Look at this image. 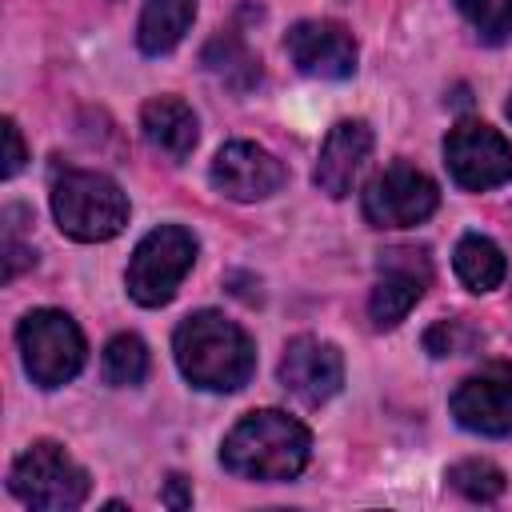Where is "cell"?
I'll return each instance as SVG.
<instances>
[{
    "label": "cell",
    "mask_w": 512,
    "mask_h": 512,
    "mask_svg": "<svg viewBox=\"0 0 512 512\" xmlns=\"http://www.w3.org/2000/svg\"><path fill=\"white\" fill-rule=\"evenodd\" d=\"M452 416L476 436H512V364L488 360L452 392Z\"/></svg>",
    "instance_id": "obj_9"
},
{
    "label": "cell",
    "mask_w": 512,
    "mask_h": 512,
    "mask_svg": "<svg viewBox=\"0 0 512 512\" xmlns=\"http://www.w3.org/2000/svg\"><path fill=\"white\" fill-rule=\"evenodd\" d=\"M440 204V188L428 172L396 160L388 168H380L364 196H360V208H364V220L372 228H412V224H424Z\"/></svg>",
    "instance_id": "obj_7"
},
{
    "label": "cell",
    "mask_w": 512,
    "mask_h": 512,
    "mask_svg": "<svg viewBox=\"0 0 512 512\" xmlns=\"http://www.w3.org/2000/svg\"><path fill=\"white\" fill-rule=\"evenodd\" d=\"M192 20H196V0H144L136 24V48L144 56H164L184 40Z\"/></svg>",
    "instance_id": "obj_16"
},
{
    "label": "cell",
    "mask_w": 512,
    "mask_h": 512,
    "mask_svg": "<svg viewBox=\"0 0 512 512\" xmlns=\"http://www.w3.org/2000/svg\"><path fill=\"white\" fill-rule=\"evenodd\" d=\"M204 68L216 72L224 84H232V88H240V92L260 80V60H256L232 32L216 36V40L204 48Z\"/></svg>",
    "instance_id": "obj_18"
},
{
    "label": "cell",
    "mask_w": 512,
    "mask_h": 512,
    "mask_svg": "<svg viewBox=\"0 0 512 512\" xmlns=\"http://www.w3.org/2000/svg\"><path fill=\"white\" fill-rule=\"evenodd\" d=\"M432 284V264L424 248H388L380 252V268H376V284L368 296V316L376 328H396L416 300L424 296V288Z\"/></svg>",
    "instance_id": "obj_10"
},
{
    "label": "cell",
    "mask_w": 512,
    "mask_h": 512,
    "mask_svg": "<svg viewBox=\"0 0 512 512\" xmlns=\"http://www.w3.org/2000/svg\"><path fill=\"white\" fill-rule=\"evenodd\" d=\"M16 344H20V356H24V372L40 388H60V384L76 380L84 360H88L84 332L60 308L28 312L16 328Z\"/></svg>",
    "instance_id": "obj_5"
},
{
    "label": "cell",
    "mask_w": 512,
    "mask_h": 512,
    "mask_svg": "<svg viewBox=\"0 0 512 512\" xmlns=\"http://www.w3.org/2000/svg\"><path fill=\"white\" fill-rule=\"evenodd\" d=\"M100 372L112 388H136L148 376V344L136 332H120L104 344Z\"/></svg>",
    "instance_id": "obj_19"
},
{
    "label": "cell",
    "mask_w": 512,
    "mask_h": 512,
    "mask_svg": "<svg viewBox=\"0 0 512 512\" xmlns=\"http://www.w3.org/2000/svg\"><path fill=\"white\" fill-rule=\"evenodd\" d=\"M296 72L316 80H348L356 72V40L336 20H300L284 36Z\"/></svg>",
    "instance_id": "obj_12"
},
{
    "label": "cell",
    "mask_w": 512,
    "mask_h": 512,
    "mask_svg": "<svg viewBox=\"0 0 512 512\" xmlns=\"http://www.w3.org/2000/svg\"><path fill=\"white\" fill-rule=\"evenodd\" d=\"M208 176H212V188L216 192H224L228 200H244V204L248 200H268L288 180L284 164L268 148H260L252 140H228L216 152Z\"/></svg>",
    "instance_id": "obj_13"
},
{
    "label": "cell",
    "mask_w": 512,
    "mask_h": 512,
    "mask_svg": "<svg viewBox=\"0 0 512 512\" xmlns=\"http://www.w3.org/2000/svg\"><path fill=\"white\" fill-rule=\"evenodd\" d=\"M24 160H28V152H24V140H20V128H16V120L8 116L4 120V180H12L20 168H24Z\"/></svg>",
    "instance_id": "obj_24"
},
{
    "label": "cell",
    "mask_w": 512,
    "mask_h": 512,
    "mask_svg": "<svg viewBox=\"0 0 512 512\" xmlns=\"http://www.w3.org/2000/svg\"><path fill=\"white\" fill-rule=\"evenodd\" d=\"M476 340H480V332L468 328L464 320H436V324L424 332V348H428L432 356H456V352H468Z\"/></svg>",
    "instance_id": "obj_22"
},
{
    "label": "cell",
    "mask_w": 512,
    "mask_h": 512,
    "mask_svg": "<svg viewBox=\"0 0 512 512\" xmlns=\"http://www.w3.org/2000/svg\"><path fill=\"white\" fill-rule=\"evenodd\" d=\"M168 508H188L192 504V492H188V480L184 476H168V484H164V496H160Z\"/></svg>",
    "instance_id": "obj_25"
},
{
    "label": "cell",
    "mask_w": 512,
    "mask_h": 512,
    "mask_svg": "<svg viewBox=\"0 0 512 512\" xmlns=\"http://www.w3.org/2000/svg\"><path fill=\"white\" fill-rule=\"evenodd\" d=\"M140 132L144 140L168 156V160H188L196 140H200V128H196V112L180 100V96H152L144 108H140Z\"/></svg>",
    "instance_id": "obj_15"
},
{
    "label": "cell",
    "mask_w": 512,
    "mask_h": 512,
    "mask_svg": "<svg viewBox=\"0 0 512 512\" xmlns=\"http://www.w3.org/2000/svg\"><path fill=\"white\" fill-rule=\"evenodd\" d=\"M448 484L476 500V504H492L500 492H504V472L492 464V460H480V456H468V460H456L448 468Z\"/></svg>",
    "instance_id": "obj_20"
},
{
    "label": "cell",
    "mask_w": 512,
    "mask_h": 512,
    "mask_svg": "<svg viewBox=\"0 0 512 512\" xmlns=\"http://www.w3.org/2000/svg\"><path fill=\"white\" fill-rule=\"evenodd\" d=\"M308 456H312V432L280 408H260L240 416L220 444V464L232 476L260 484L296 480L308 468Z\"/></svg>",
    "instance_id": "obj_1"
},
{
    "label": "cell",
    "mask_w": 512,
    "mask_h": 512,
    "mask_svg": "<svg viewBox=\"0 0 512 512\" xmlns=\"http://www.w3.org/2000/svg\"><path fill=\"white\" fill-rule=\"evenodd\" d=\"M16 216H20L16 204L4 208V280H16L24 268L36 264V252L20 240V224H16Z\"/></svg>",
    "instance_id": "obj_23"
},
{
    "label": "cell",
    "mask_w": 512,
    "mask_h": 512,
    "mask_svg": "<svg viewBox=\"0 0 512 512\" xmlns=\"http://www.w3.org/2000/svg\"><path fill=\"white\" fill-rule=\"evenodd\" d=\"M176 364L192 388L204 392H236L252 380L256 372V344L252 336L228 320L224 312H192L180 320L172 336Z\"/></svg>",
    "instance_id": "obj_2"
},
{
    "label": "cell",
    "mask_w": 512,
    "mask_h": 512,
    "mask_svg": "<svg viewBox=\"0 0 512 512\" xmlns=\"http://www.w3.org/2000/svg\"><path fill=\"white\" fill-rule=\"evenodd\" d=\"M508 120H512V96H508Z\"/></svg>",
    "instance_id": "obj_26"
},
{
    "label": "cell",
    "mask_w": 512,
    "mask_h": 512,
    "mask_svg": "<svg viewBox=\"0 0 512 512\" xmlns=\"http://www.w3.org/2000/svg\"><path fill=\"white\" fill-rule=\"evenodd\" d=\"M372 156V128L368 120H340L328 136H324V148H320V160H316V188L332 200H344L356 184V176L364 172Z\"/></svg>",
    "instance_id": "obj_14"
},
{
    "label": "cell",
    "mask_w": 512,
    "mask_h": 512,
    "mask_svg": "<svg viewBox=\"0 0 512 512\" xmlns=\"http://www.w3.org/2000/svg\"><path fill=\"white\" fill-rule=\"evenodd\" d=\"M192 264H196V236L180 224H160L132 248V260L124 272L128 296L140 308H160L176 296Z\"/></svg>",
    "instance_id": "obj_6"
},
{
    "label": "cell",
    "mask_w": 512,
    "mask_h": 512,
    "mask_svg": "<svg viewBox=\"0 0 512 512\" xmlns=\"http://www.w3.org/2000/svg\"><path fill=\"white\" fill-rule=\"evenodd\" d=\"M8 488L20 504L40 512H72L88 500L92 480L88 472L52 440H36L24 448L8 472Z\"/></svg>",
    "instance_id": "obj_4"
},
{
    "label": "cell",
    "mask_w": 512,
    "mask_h": 512,
    "mask_svg": "<svg viewBox=\"0 0 512 512\" xmlns=\"http://www.w3.org/2000/svg\"><path fill=\"white\" fill-rule=\"evenodd\" d=\"M52 216L64 236L80 244H100L124 232L128 196L112 176L96 168H64L52 180Z\"/></svg>",
    "instance_id": "obj_3"
},
{
    "label": "cell",
    "mask_w": 512,
    "mask_h": 512,
    "mask_svg": "<svg viewBox=\"0 0 512 512\" xmlns=\"http://www.w3.org/2000/svg\"><path fill=\"white\" fill-rule=\"evenodd\" d=\"M280 384L284 392H292L300 404L316 408L324 400H332L344 384V356L336 344L320 340V336H296L288 340L284 356H280Z\"/></svg>",
    "instance_id": "obj_11"
},
{
    "label": "cell",
    "mask_w": 512,
    "mask_h": 512,
    "mask_svg": "<svg viewBox=\"0 0 512 512\" xmlns=\"http://www.w3.org/2000/svg\"><path fill=\"white\" fill-rule=\"evenodd\" d=\"M444 164L464 192H488L512 180V144L484 120H460L444 140Z\"/></svg>",
    "instance_id": "obj_8"
},
{
    "label": "cell",
    "mask_w": 512,
    "mask_h": 512,
    "mask_svg": "<svg viewBox=\"0 0 512 512\" xmlns=\"http://www.w3.org/2000/svg\"><path fill=\"white\" fill-rule=\"evenodd\" d=\"M452 268H456V276H460V284L468 292H492L508 276V260H504L500 244L480 236V232L460 236V244L452 252Z\"/></svg>",
    "instance_id": "obj_17"
},
{
    "label": "cell",
    "mask_w": 512,
    "mask_h": 512,
    "mask_svg": "<svg viewBox=\"0 0 512 512\" xmlns=\"http://www.w3.org/2000/svg\"><path fill=\"white\" fill-rule=\"evenodd\" d=\"M456 8L484 44H504L512 36V0H456Z\"/></svg>",
    "instance_id": "obj_21"
}]
</instances>
